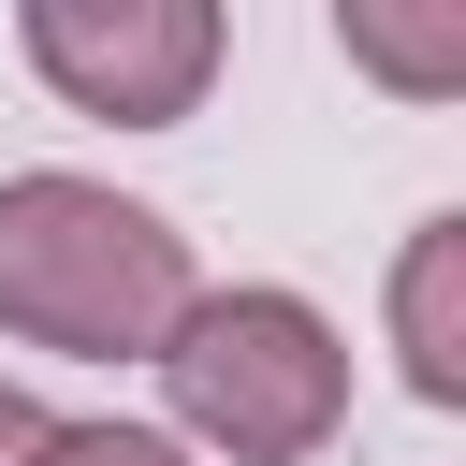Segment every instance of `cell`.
<instances>
[{"mask_svg": "<svg viewBox=\"0 0 466 466\" xmlns=\"http://www.w3.org/2000/svg\"><path fill=\"white\" fill-rule=\"evenodd\" d=\"M189 233L102 175H0V335L58 364H146L189 306Z\"/></svg>", "mask_w": 466, "mask_h": 466, "instance_id": "6da1fadb", "label": "cell"}, {"mask_svg": "<svg viewBox=\"0 0 466 466\" xmlns=\"http://www.w3.org/2000/svg\"><path fill=\"white\" fill-rule=\"evenodd\" d=\"M146 364H160V408H175L160 437L175 451H218V466H306L350 422V335L306 291H277V277L189 291Z\"/></svg>", "mask_w": 466, "mask_h": 466, "instance_id": "7a4b0ae2", "label": "cell"}, {"mask_svg": "<svg viewBox=\"0 0 466 466\" xmlns=\"http://www.w3.org/2000/svg\"><path fill=\"white\" fill-rule=\"evenodd\" d=\"M218 0H29L15 15V58L73 102V116H116V131H175L204 87H218Z\"/></svg>", "mask_w": 466, "mask_h": 466, "instance_id": "3957f363", "label": "cell"}, {"mask_svg": "<svg viewBox=\"0 0 466 466\" xmlns=\"http://www.w3.org/2000/svg\"><path fill=\"white\" fill-rule=\"evenodd\" d=\"M393 364L422 408H466V218L451 204L393 248Z\"/></svg>", "mask_w": 466, "mask_h": 466, "instance_id": "277c9868", "label": "cell"}, {"mask_svg": "<svg viewBox=\"0 0 466 466\" xmlns=\"http://www.w3.org/2000/svg\"><path fill=\"white\" fill-rule=\"evenodd\" d=\"M335 44L364 58V73H393V87H466V0H437V15H379V0H350L335 15Z\"/></svg>", "mask_w": 466, "mask_h": 466, "instance_id": "5b68a950", "label": "cell"}, {"mask_svg": "<svg viewBox=\"0 0 466 466\" xmlns=\"http://www.w3.org/2000/svg\"><path fill=\"white\" fill-rule=\"evenodd\" d=\"M44 466H189V451H175L160 422H58Z\"/></svg>", "mask_w": 466, "mask_h": 466, "instance_id": "8992f818", "label": "cell"}, {"mask_svg": "<svg viewBox=\"0 0 466 466\" xmlns=\"http://www.w3.org/2000/svg\"><path fill=\"white\" fill-rule=\"evenodd\" d=\"M44 437H58V408L29 379H0V466H44Z\"/></svg>", "mask_w": 466, "mask_h": 466, "instance_id": "52a82bcc", "label": "cell"}]
</instances>
